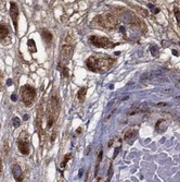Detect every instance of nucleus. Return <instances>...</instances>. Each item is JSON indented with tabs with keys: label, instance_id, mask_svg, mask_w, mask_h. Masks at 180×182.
<instances>
[{
	"label": "nucleus",
	"instance_id": "nucleus-1",
	"mask_svg": "<svg viewBox=\"0 0 180 182\" xmlns=\"http://www.w3.org/2000/svg\"><path fill=\"white\" fill-rule=\"evenodd\" d=\"M116 65V60L104 53H95L86 60V65L95 73H105Z\"/></svg>",
	"mask_w": 180,
	"mask_h": 182
},
{
	"label": "nucleus",
	"instance_id": "nucleus-2",
	"mask_svg": "<svg viewBox=\"0 0 180 182\" xmlns=\"http://www.w3.org/2000/svg\"><path fill=\"white\" fill-rule=\"evenodd\" d=\"M59 113H60L59 97H58L57 92L53 91L51 96H50V99L48 101V106H47V113H46L47 115L46 116L47 117V129L52 128V125L57 121Z\"/></svg>",
	"mask_w": 180,
	"mask_h": 182
},
{
	"label": "nucleus",
	"instance_id": "nucleus-3",
	"mask_svg": "<svg viewBox=\"0 0 180 182\" xmlns=\"http://www.w3.org/2000/svg\"><path fill=\"white\" fill-rule=\"evenodd\" d=\"M92 25H97L99 27H102L103 30H107V31H113L116 30L118 26V20L114 17L111 13H103L93 19Z\"/></svg>",
	"mask_w": 180,
	"mask_h": 182
},
{
	"label": "nucleus",
	"instance_id": "nucleus-4",
	"mask_svg": "<svg viewBox=\"0 0 180 182\" xmlns=\"http://www.w3.org/2000/svg\"><path fill=\"white\" fill-rule=\"evenodd\" d=\"M74 51V38L69 32H67L63 36V42L61 46V59L64 61V63L69 61L72 58Z\"/></svg>",
	"mask_w": 180,
	"mask_h": 182
},
{
	"label": "nucleus",
	"instance_id": "nucleus-5",
	"mask_svg": "<svg viewBox=\"0 0 180 182\" xmlns=\"http://www.w3.org/2000/svg\"><path fill=\"white\" fill-rule=\"evenodd\" d=\"M36 95H37V91L34 89L33 86L26 84V85H23L21 87V98L22 101L25 106L29 107L32 104L34 103L36 98Z\"/></svg>",
	"mask_w": 180,
	"mask_h": 182
},
{
	"label": "nucleus",
	"instance_id": "nucleus-6",
	"mask_svg": "<svg viewBox=\"0 0 180 182\" xmlns=\"http://www.w3.org/2000/svg\"><path fill=\"white\" fill-rule=\"evenodd\" d=\"M89 42L93 46L99 48H114L116 46L115 43L111 42L107 37H103V36H90Z\"/></svg>",
	"mask_w": 180,
	"mask_h": 182
},
{
	"label": "nucleus",
	"instance_id": "nucleus-7",
	"mask_svg": "<svg viewBox=\"0 0 180 182\" xmlns=\"http://www.w3.org/2000/svg\"><path fill=\"white\" fill-rule=\"evenodd\" d=\"M17 147L19 151L23 155H28L31 153V143H29V137L26 132H23L17 139Z\"/></svg>",
	"mask_w": 180,
	"mask_h": 182
},
{
	"label": "nucleus",
	"instance_id": "nucleus-8",
	"mask_svg": "<svg viewBox=\"0 0 180 182\" xmlns=\"http://www.w3.org/2000/svg\"><path fill=\"white\" fill-rule=\"evenodd\" d=\"M43 104H40V106L38 107L37 109V117H36V128H37L38 134H39V139L40 142L43 143Z\"/></svg>",
	"mask_w": 180,
	"mask_h": 182
},
{
	"label": "nucleus",
	"instance_id": "nucleus-9",
	"mask_svg": "<svg viewBox=\"0 0 180 182\" xmlns=\"http://www.w3.org/2000/svg\"><path fill=\"white\" fill-rule=\"evenodd\" d=\"M19 7L15 2H10V15H11V19L13 21V25H14V30L15 32H17V20H19Z\"/></svg>",
	"mask_w": 180,
	"mask_h": 182
},
{
	"label": "nucleus",
	"instance_id": "nucleus-10",
	"mask_svg": "<svg viewBox=\"0 0 180 182\" xmlns=\"http://www.w3.org/2000/svg\"><path fill=\"white\" fill-rule=\"evenodd\" d=\"M11 171H12L13 177H14L15 181L17 182L23 181V171H22V168L20 167V165L13 164V165L11 166Z\"/></svg>",
	"mask_w": 180,
	"mask_h": 182
},
{
	"label": "nucleus",
	"instance_id": "nucleus-11",
	"mask_svg": "<svg viewBox=\"0 0 180 182\" xmlns=\"http://www.w3.org/2000/svg\"><path fill=\"white\" fill-rule=\"evenodd\" d=\"M9 35V27L6 24H0V41L5 39Z\"/></svg>",
	"mask_w": 180,
	"mask_h": 182
},
{
	"label": "nucleus",
	"instance_id": "nucleus-12",
	"mask_svg": "<svg viewBox=\"0 0 180 182\" xmlns=\"http://www.w3.org/2000/svg\"><path fill=\"white\" fill-rule=\"evenodd\" d=\"M136 135H137V132L133 131V130H129L125 133V141H127L129 144L133 143V141L135 140Z\"/></svg>",
	"mask_w": 180,
	"mask_h": 182
},
{
	"label": "nucleus",
	"instance_id": "nucleus-13",
	"mask_svg": "<svg viewBox=\"0 0 180 182\" xmlns=\"http://www.w3.org/2000/svg\"><path fill=\"white\" fill-rule=\"evenodd\" d=\"M41 36H43V41L46 42L47 44H49V43H51V41H52V34L50 33L48 30H43V32H41Z\"/></svg>",
	"mask_w": 180,
	"mask_h": 182
},
{
	"label": "nucleus",
	"instance_id": "nucleus-14",
	"mask_svg": "<svg viewBox=\"0 0 180 182\" xmlns=\"http://www.w3.org/2000/svg\"><path fill=\"white\" fill-rule=\"evenodd\" d=\"M86 94H87V87H81L77 93V98H78L79 103H84L86 98Z\"/></svg>",
	"mask_w": 180,
	"mask_h": 182
},
{
	"label": "nucleus",
	"instance_id": "nucleus-15",
	"mask_svg": "<svg viewBox=\"0 0 180 182\" xmlns=\"http://www.w3.org/2000/svg\"><path fill=\"white\" fill-rule=\"evenodd\" d=\"M59 69L61 70V74H62V77H69V69L66 68V65H64V63H61V62H60Z\"/></svg>",
	"mask_w": 180,
	"mask_h": 182
},
{
	"label": "nucleus",
	"instance_id": "nucleus-16",
	"mask_svg": "<svg viewBox=\"0 0 180 182\" xmlns=\"http://www.w3.org/2000/svg\"><path fill=\"white\" fill-rule=\"evenodd\" d=\"M72 158V154L71 153H69V154H66V155L64 156L63 157V160H62V163H61V165H60V167H61V169H65V167H66V165H67V163H69V160Z\"/></svg>",
	"mask_w": 180,
	"mask_h": 182
},
{
	"label": "nucleus",
	"instance_id": "nucleus-17",
	"mask_svg": "<svg viewBox=\"0 0 180 182\" xmlns=\"http://www.w3.org/2000/svg\"><path fill=\"white\" fill-rule=\"evenodd\" d=\"M27 44H28V49L31 53H36V44L35 42H34V39H28V42H27Z\"/></svg>",
	"mask_w": 180,
	"mask_h": 182
},
{
	"label": "nucleus",
	"instance_id": "nucleus-18",
	"mask_svg": "<svg viewBox=\"0 0 180 182\" xmlns=\"http://www.w3.org/2000/svg\"><path fill=\"white\" fill-rule=\"evenodd\" d=\"M150 51H151V55H153V57H156V56L159 55V48L155 45L150 46Z\"/></svg>",
	"mask_w": 180,
	"mask_h": 182
},
{
	"label": "nucleus",
	"instance_id": "nucleus-19",
	"mask_svg": "<svg viewBox=\"0 0 180 182\" xmlns=\"http://www.w3.org/2000/svg\"><path fill=\"white\" fill-rule=\"evenodd\" d=\"M174 13H175V17H176V20H177V23H178V25H179V27H180V10L178 9V8H176L175 11H174Z\"/></svg>",
	"mask_w": 180,
	"mask_h": 182
},
{
	"label": "nucleus",
	"instance_id": "nucleus-20",
	"mask_svg": "<svg viewBox=\"0 0 180 182\" xmlns=\"http://www.w3.org/2000/svg\"><path fill=\"white\" fill-rule=\"evenodd\" d=\"M112 176H113V167H112V165H111V166H110V168H109V172H107V182H110V181H111Z\"/></svg>",
	"mask_w": 180,
	"mask_h": 182
},
{
	"label": "nucleus",
	"instance_id": "nucleus-21",
	"mask_svg": "<svg viewBox=\"0 0 180 182\" xmlns=\"http://www.w3.org/2000/svg\"><path fill=\"white\" fill-rule=\"evenodd\" d=\"M12 123H13V125H14L15 128H17L20 125H21V120H20L17 117H13V119H12Z\"/></svg>",
	"mask_w": 180,
	"mask_h": 182
},
{
	"label": "nucleus",
	"instance_id": "nucleus-22",
	"mask_svg": "<svg viewBox=\"0 0 180 182\" xmlns=\"http://www.w3.org/2000/svg\"><path fill=\"white\" fill-rule=\"evenodd\" d=\"M102 156H103V151H102V148H100V152L98 154V158H97V165H100V163L102 160Z\"/></svg>",
	"mask_w": 180,
	"mask_h": 182
},
{
	"label": "nucleus",
	"instance_id": "nucleus-23",
	"mask_svg": "<svg viewBox=\"0 0 180 182\" xmlns=\"http://www.w3.org/2000/svg\"><path fill=\"white\" fill-rule=\"evenodd\" d=\"M148 6H149L150 9L153 10V11H152V12H153V13H159V9H157V8H155L153 5H151V3H149V5H148Z\"/></svg>",
	"mask_w": 180,
	"mask_h": 182
},
{
	"label": "nucleus",
	"instance_id": "nucleus-24",
	"mask_svg": "<svg viewBox=\"0 0 180 182\" xmlns=\"http://www.w3.org/2000/svg\"><path fill=\"white\" fill-rule=\"evenodd\" d=\"M2 172H3V165H2V159L0 157V178L2 177Z\"/></svg>",
	"mask_w": 180,
	"mask_h": 182
},
{
	"label": "nucleus",
	"instance_id": "nucleus-25",
	"mask_svg": "<svg viewBox=\"0 0 180 182\" xmlns=\"http://www.w3.org/2000/svg\"><path fill=\"white\" fill-rule=\"evenodd\" d=\"M5 148H3V151H5V153L6 154H8V152H9V147H8V141H6L5 142Z\"/></svg>",
	"mask_w": 180,
	"mask_h": 182
},
{
	"label": "nucleus",
	"instance_id": "nucleus-26",
	"mask_svg": "<svg viewBox=\"0 0 180 182\" xmlns=\"http://www.w3.org/2000/svg\"><path fill=\"white\" fill-rule=\"evenodd\" d=\"M119 149H121V147H118V148L115 149V152H114V156H113V158H115V157H116V156H117V154H118V151H119Z\"/></svg>",
	"mask_w": 180,
	"mask_h": 182
},
{
	"label": "nucleus",
	"instance_id": "nucleus-27",
	"mask_svg": "<svg viewBox=\"0 0 180 182\" xmlns=\"http://www.w3.org/2000/svg\"><path fill=\"white\" fill-rule=\"evenodd\" d=\"M113 103H114V101H110L109 104H107V107H111L112 105H113Z\"/></svg>",
	"mask_w": 180,
	"mask_h": 182
},
{
	"label": "nucleus",
	"instance_id": "nucleus-28",
	"mask_svg": "<svg viewBox=\"0 0 180 182\" xmlns=\"http://www.w3.org/2000/svg\"><path fill=\"white\" fill-rule=\"evenodd\" d=\"M11 99H12V101H15V99H17V98H15V95H12L11 96Z\"/></svg>",
	"mask_w": 180,
	"mask_h": 182
},
{
	"label": "nucleus",
	"instance_id": "nucleus-29",
	"mask_svg": "<svg viewBox=\"0 0 180 182\" xmlns=\"http://www.w3.org/2000/svg\"><path fill=\"white\" fill-rule=\"evenodd\" d=\"M28 119V117H27V115H24V120H27Z\"/></svg>",
	"mask_w": 180,
	"mask_h": 182
},
{
	"label": "nucleus",
	"instance_id": "nucleus-30",
	"mask_svg": "<svg viewBox=\"0 0 180 182\" xmlns=\"http://www.w3.org/2000/svg\"><path fill=\"white\" fill-rule=\"evenodd\" d=\"M173 53H174L175 56H178V53H176V50H173Z\"/></svg>",
	"mask_w": 180,
	"mask_h": 182
}]
</instances>
